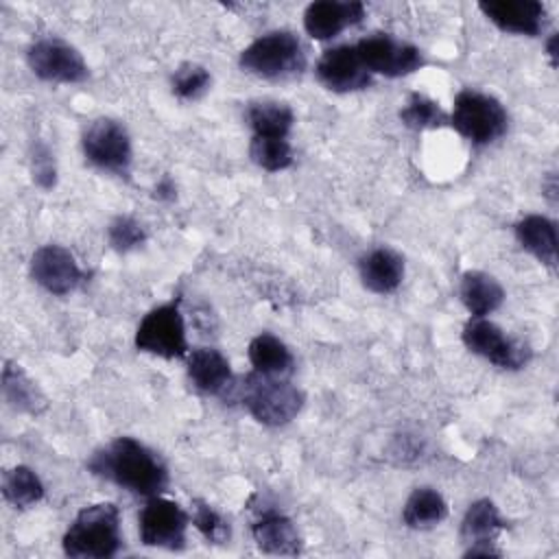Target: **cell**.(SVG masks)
<instances>
[{
  "label": "cell",
  "instance_id": "cell-12",
  "mask_svg": "<svg viewBox=\"0 0 559 559\" xmlns=\"http://www.w3.org/2000/svg\"><path fill=\"white\" fill-rule=\"evenodd\" d=\"M31 277L52 295H68L85 280L74 255L59 245H44L33 253Z\"/></svg>",
  "mask_w": 559,
  "mask_h": 559
},
{
  "label": "cell",
  "instance_id": "cell-17",
  "mask_svg": "<svg viewBox=\"0 0 559 559\" xmlns=\"http://www.w3.org/2000/svg\"><path fill=\"white\" fill-rule=\"evenodd\" d=\"M188 376L192 384L207 395H225L234 386L229 360L212 347H197L188 352Z\"/></svg>",
  "mask_w": 559,
  "mask_h": 559
},
{
  "label": "cell",
  "instance_id": "cell-6",
  "mask_svg": "<svg viewBox=\"0 0 559 559\" xmlns=\"http://www.w3.org/2000/svg\"><path fill=\"white\" fill-rule=\"evenodd\" d=\"M135 347L159 358L188 356L186 325L177 301L153 308L135 330Z\"/></svg>",
  "mask_w": 559,
  "mask_h": 559
},
{
  "label": "cell",
  "instance_id": "cell-26",
  "mask_svg": "<svg viewBox=\"0 0 559 559\" xmlns=\"http://www.w3.org/2000/svg\"><path fill=\"white\" fill-rule=\"evenodd\" d=\"M2 496L13 507L28 509L44 498V485L31 467L15 465L2 476Z\"/></svg>",
  "mask_w": 559,
  "mask_h": 559
},
{
  "label": "cell",
  "instance_id": "cell-1",
  "mask_svg": "<svg viewBox=\"0 0 559 559\" xmlns=\"http://www.w3.org/2000/svg\"><path fill=\"white\" fill-rule=\"evenodd\" d=\"M90 472L116 483L122 489L153 498L168 487L164 461L133 437H118L92 454Z\"/></svg>",
  "mask_w": 559,
  "mask_h": 559
},
{
  "label": "cell",
  "instance_id": "cell-13",
  "mask_svg": "<svg viewBox=\"0 0 559 559\" xmlns=\"http://www.w3.org/2000/svg\"><path fill=\"white\" fill-rule=\"evenodd\" d=\"M319 81L338 94L362 90L371 83V74L362 66L356 46L343 44L325 50L317 61Z\"/></svg>",
  "mask_w": 559,
  "mask_h": 559
},
{
  "label": "cell",
  "instance_id": "cell-21",
  "mask_svg": "<svg viewBox=\"0 0 559 559\" xmlns=\"http://www.w3.org/2000/svg\"><path fill=\"white\" fill-rule=\"evenodd\" d=\"M459 295L472 317H487L504 301V288L500 282L483 271H465L461 275Z\"/></svg>",
  "mask_w": 559,
  "mask_h": 559
},
{
  "label": "cell",
  "instance_id": "cell-25",
  "mask_svg": "<svg viewBox=\"0 0 559 559\" xmlns=\"http://www.w3.org/2000/svg\"><path fill=\"white\" fill-rule=\"evenodd\" d=\"M249 124L258 138H288L295 114L288 105L277 100H258L247 109Z\"/></svg>",
  "mask_w": 559,
  "mask_h": 559
},
{
  "label": "cell",
  "instance_id": "cell-29",
  "mask_svg": "<svg viewBox=\"0 0 559 559\" xmlns=\"http://www.w3.org/2000/svg\"><path fill=\"white\" fill-rule=\"evenodd\" d=\"M170 83H173V92L179 98L194 100L210 87L212 76H210L207 68H203L199 63H183L175 70Z\"/></svg>",
  "mask_w": 559,
  "mask_h": 559
},
{
  "label": "cell",
  "instance_id": "cell-5",
  "mask_svg": "<svg viewBox=\"0 0 559 559\" xmlns=\"http://www.w3.org/2000/svg\"><path fill=\"white\" fill-rule=\"evenodd\" d=\"M450 124L472 144L485 146L504 135L509 116L498 98L476 90H463L454 98Z\"/></svg>",
  "mask_w": 559,
  "mask_h": 559
},
{
  "label": "cell",
  "instance_id": "cell-31",
  "mask_svg": "<svg viewBox=\"0 0 559 559\" xmlns=\"http://www.w3.org/2000/svg\"><path fill=\"white\" fill-rule=\"evenodd\" d=\"M107 240L116 251L124 253V251L140 247L146 240V231L135 218L116 216L107 227Z\"/></svg>",
  "mask_w": 559,
  "mask_h": 559
},
{
  "label": "cell",
  "instance_id": "cell-28",
  "mask_svg": "<svg viewBox=\"0 0 559 559\" xmlns=\"http://www.w3.org/2000/svg\"><path fill=\"white\" fill-rule=\"evenodd\" d=\"M249 155L266 173H280L293 164V148L286 138H251Z\"/></svg>",
  "mask_w": 559,
  "mask_h": 559
},
{
  "label": "cell",
  "instance_id": "cell-22",
  "mask_svg": "<svg viewBox=\"0 0 559 559\" xmlns=\"http://www.w3.org/2000/svg\"><path fill=\"white\" fill-rule=\"evenodd\" d=\"M2 395L11 408L26 415H39L48 406V400L39 391V386L26 376V371L17 362L11 360H7L2 367Z\"/></svg>",
  "mask_w": 559,
  "mask_h": 559
},
{
  "label": "cell",
  "instance_id": "cell-23",
  "mask_svg": "<svg viewBox=\"0 0 559 559\" xmlns=\"http://www.w3.org/2000/svg\"><path fill=\"white\" fill-rule=\"evenodd\" d=\"M249 362L255 373L286 378L293 371V354L290 349L273 334L262 332L249 343Z\"/></svg>",
  "mask_w": 559,
  "mask_h": 559
},
{
  "label": "cell",
  "instance_id": "cell-24",
  "mask_svg": "<svg viewBox=\"0 0 559 559\" xmlns=\"http://www.w3.org/2000/svg\"><path fill=\"white\" fill-rule=\"evenodd\" d=\"M448 518V502L432 487H417L408 496L402 520L408 528H432Z\"/></svg>",
  "mask_w": 559,
  "mask_h": 559
},
{
  "label": "cell",
  "instance_id": "cell-20",
  "mask_svg": "<svg viewBox=\"0 0 559 559\" xmlns=\"http://www.w3.org/2000/svg\"><path fill=\"white\" fill-rule=\"evenodd\" d=\"M518 242L535 255L542 264L555 269L557 266V227L550 218L542 214H528L515 223Z\"/></svg>",
  "mask_w": 559,
  "mask_h": 559
},
{
  "label": "cell",
  "instance_id": "cell-7",
  "mask_svg": "<svg viewBox=\"0 0 559 559\" xmlns=\"http://www.w3.org/2000/svg\"><path fill=\"white\" fill-rule=\"evenodd\" d=\"M83 155L90 164L100 170L114 173L118 177H127L133 159L131 140L127 129L111 118H96L83 131L81 138Z\"/></svg>",
  "mask_w": 559,
  "mask_h": 559
},
{
  "label": "cell",
  "instance_id": "cell-2",
  "mask_svg": "<svg viewBox=\"0 0 559 559\" xmlns=\"http://www.w3.org/2000/svg\"><path fill=\"white\" fill-rule=\"evenodd\" d=\"M120 546V511L114 502L83 507L63 535V552L74 559H107Z\"/></svg>",
  "mask_w": 559,
  "mask_h": 559
},
{
  "label": "cell",
  "instance_id": "cell-30",
  "mask_svg": "<svg viewBox=\"0 0 559 559\" xmlns=\"http://www.w3.org/2000/svg\"><path fill=\"white\" fill-rule=\"evenodd\" d=\"M192 522L197 526V531L212 544H225L231 535L229 531V522L214 511L207 502L197 500L194 502V513H192Z\"/></svg>",
  "mask_w": 559,
  "mask_h": 559
},
{
  "label": "cell",
  "instance_id": "cell-4",
  "mask_svg": "<svg viewBox=\"0 0 559 559\" xmlns=\"http://www.w3.org/2000/svg\"><path fill=\"white\" fill-rule=\"evenodd\" d=\"M238 63L255 76L282 79L299 74L306 68V52L295 33L273 31L253 39L240 52Z\"/></svg>",
  "mask_w": 559,
  "mask_h": 559
},
{
  "label": "cell",
  "instance_id": "cell-9",
  "mask_svg": "<svg viewBox=\"0 0 559 559\" xmlns=\"http://www.w3.org/2000/svg\"><path fill=\"white\" fill-rule=\"evenodd\" d=\"M356 52L369 74L406 76L419 70L426 61L417 46L402 41L389 33H373L356 44Z\"/></svg>",
  "mask_w": 559,
  "mask_h": 559
},
{
  "label": "cell",
  "instance_id": "cell-8",
  "mask_svg": "<svg viewBox=\"0 0 559 559\" xmlns=\"http://www.w3.org/2000/svg\"><path fill=\"white\" fill-rule=\"evenodd\" d=\"M461 336L469 352L487 358L500 369H522L533 356L531 347L522 338L507 336L502 328L485 317H472Z\"/></svg>",
  "mask_w": 559,
  "mask_h": 559
},
{
  "label": "cell",
  "instance_id": "cell-15",
  "mask_svg": "<svg viewBox=\"0 0 559 559\" xmlns=\"http://www.w3.org/2000/svg\"><path fill=\"white\" fill-rule=\"evenodd\" d=\"M478 9L504 33L535 37L544 28L546 9L537 0H489L480 2Z\"/></svg>",
  "mask_w": 559,
  "mask_h": 559
},
{
  "label": "cell",
  "instance_id": "cell-16",
  "mask_svg": "<svg viewBox=\"0 0 559 559\" xmlns=\"http://www.w3.org/2000/svg\"><path fill=\"white\" fill-rule=\"evenodd\" d=\"M365 17V4L358 0H319L306 7L304 28L314 39H332L347 26L358 24Z\"/></svg>",
  "mask_w": 559,
  "mask_h": 559
},
{
  "label": "cell",
  "instance_id": "cell-10",
  "mask_svg": "<svg viewBox=\"0 0 559 559\" xmlns=\"http://www.w3.org/2000/svg\"><path fill=\"white\" fill-rule=\"evenodd\" d=\"M26 61L33 74L48 83H81L90 74L83 55L57 37L37 39L28 48Z\"/></svg>",
  "mask_w": 559,
  "mask_h": 559
},
{
  "label": "cell",
  "instance_id": "cell-19",
  "mask_svg": "<svg viewBox=\"0 0 559 559\" xmlns=\"http://www.w3.org/2000/svg\"><path fill=\"white\" fill-rule=\"evenodd\" d=\"M358 269L365 288L378 295L393 293L404 277V260L397 251L389 247H376L365 253L358 262Z\"/></svg>",
  "mask_w": 559,
  "mask_h": 559
},
{
  "label": "cell",
  "instance_id": "cell-35",
  "mask_svg": "<svg viewBox=\"0 0 559 559\" xmlns=\"http://www.w3.org/2000/svg\"><path fill=\"white\" fill-rule=\"evenodd\" d=\"M548 55H550L552 66H555L557 63V35H550V39H548Z\"/></svg>",
  "mask_w": 559,
  "mask_h": 559
},
{
  "label": "cell",
  "instance_id": "cell-34",
  "mask_svg": "<svg viewBox=\"0 0 559 559\" xmlns=\"http://www.w3.org/2000/svg\"><path fill=\"white\" fill-rule=\"evenodd\" d=\"M542 188L546 190L544 194L550 199V203L557 201V177L555 175H548V179L542 183Z\"/></svg>",
  "mask_w": 559,
  "mask_h": 559
},
{
  "label": "cell",
  "instance_id": "cell-11",
  "mask_svg": "<svg viewBox=\"0 0 559 559\" xmlns=\"http://www.w3.org/2000/svg\"><path fill=\"white\" fill-rule=\"evenodd\" d=\"M188 522V513L177 502L153 496L140 513V539L144 546L181 550Z\"/></svg>",
  "mask_w": 559,
  "mask_h": 559
},
{
  "label": "cell",
  "instance_id": "cell-27",
  "mask_svg": "<svg viewBox=\"0 0 559 559\" xmlns=\"http://www.w3.org/2000/svg\"><path fill=\"white\" fill-rule=\"evenodd\" d=\"M400 120L415 131L424 129H439L448 122V114L441 109V105L424 94H411L404 107L400 109Z\"/></svg>",
  "mask_w": 559,
  "mask_h": 559
},
{
  "label": "cell",
  "instance_id": "cell-3",
  "mask_svg": "<svg viewBox=\"0 0 559 559\" xmlns=\"http://www.w3.org/2000/svg\"><path fill=\"white\" fill-rule=\"evenodd\" d=\"M231 389L255 421L273 428L293 421L304 406V393L286 378L253 371Z\"/></svg>",
  "mask_w": 559,
  "mask_h": 559
},
{
  "label": "cell",
  "instance_id": "cell-14",
  "mask_svg": "<svg viewBox=\"0 0 559 559\" xmlns=\"http://www.w3.org/2000/svg\"><path fill=\"white\" fill-rule=\"evenodd\" d=\"M504 526L507 522L489 498L472 502L461 522V539L469 546L465 557H498L500 550L493 548V542Z\"/></svg>",
  "mask_w": 559,
  "mask_h": 559
},
{
  "label": "cell",
  "instance_id": "cell-18",
  "mask_svg": "<svg viewBox=\"0 0 559 559\" xmlns=\"http://www.w3.org/2000/svg\"><path fill=\"white\" fill-rule=\"evenodd\" d=\"M251 535L258 548L269 555H299L304 548L295 522L275 509L260 513L251 526Z\"/></svg>",
  "mask_w": 559,
  "mask_h": 559
},
{
  "label": "cell",
  "instance_id": "cell-33",
  "mask_svg": "<svg viewBox=\"0 0 559 559\" xmlns=\"http://www.w3.org/2000/svg\"><path fill=\"white\" fill-rule=\"evenodd\" d=\"M175 194H177L175 181H173L168 175H164V177L157 181V186H155V199H159V201H173Z\"/></svg>",
  "mask_w": 559,
  "mask_h": 559
},
{
  "label": "cell",
  "instance_id": "cell-32",
  "mask_svg": "<svg viewBox=\"0 0 559 559\" xmlns=\"http://www.w3.org/2000/svg\"><path fill=\"white\" fill-rule=\"evenodd\" d=\"M31 173H33V181L44 188L50 190L57 183V166H55V157L50 153V148L41 142H37L31 151Z\"/></svg>",
  "mask_w": 559,
  "mask_h": 559
}]
</instances>
